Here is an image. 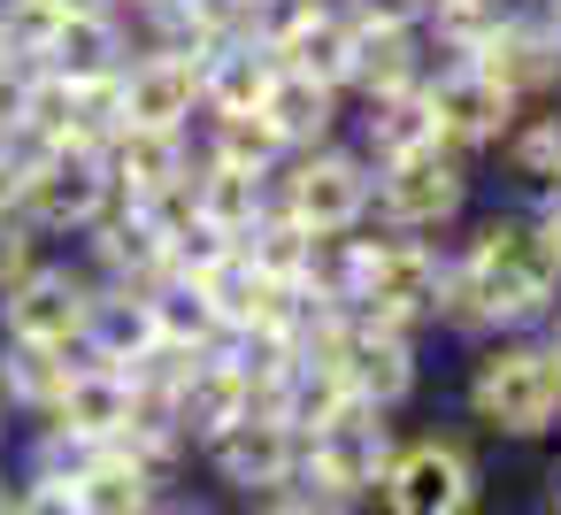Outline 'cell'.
<instances>
[{"label": "cell", "instance_id": "603a6c76", "mask_svg": "<svg viewBox=\"0 0 561 515\" xmlns=\"http://www.w3.org/2000/svg\"><path fill=\"white\" fill-rule=\"evenodd\" d=\"M354 55H362V24L354 16H316L277 62L316 78V85H331V93H354Z\"/></svg>", "mask_w": 561, "mask_h": 515}, {"label": "cell", "instance_id": "d6986e66", "mask_svg": "<svg viewBox=\"0 0 561 515\" xmlns=\"http://www.w3.org/2000/svg\"><path fill=\"white\" fill-rule=\"evenodd\" d=\"M131 24L124 16H62V32L47 39V55H39V70L47 78H62V85H93V78H116L124 62H131Z\"/></svg>", "mask_w": 561, "mask_h": 515}, {"label": "cell", "instance_id": "4fadbf2b", "mask_svg": "<svg viewBox=\"0 0 561 515\" xmlns=\"http://www.w3.org/2000/svg\"><path fill=\"white\" fill-rule=\"evenodd\" d=\"M116 101L131 131H193L201 124V55L178 47H131L116 70Z\"/></svg>", "mask_w": 561, "mask_h": 515}, {"label": "cell", "instance_id": "30bf717a", "mask_svg": "<svg viewBox=\"0 0 561 515\" xmlns=\"http://www.w3.org/2000/svg\"><path fill=\"white\" fill-rule=\"evenodd\" d=\"M24 224L47 239V247H78L108 208H116V185H108V162L101 154H85V147H62V154H47V162H32V178H24Z\"/></svg>", "mask_w": 561, "mask_h": 515}, {"label": "cell", "instance_id": "9a60e30c", "mask_svg": "<svg viewBox=\"0 0 561 515\" xmlns=\"http://www.w3.org/2000/svg\"><path fill=\"white\" fill-rule=\"evenodd\" d=\"M346 139L362 147V162H369V170H385V162H400V154L438 147L431 93L415 85V93H362V101H346Z\"/></svg>", "mask_w": 561, "mask_h": 515}, {"label": "cell", "instance_id": "5bb4252c", "mask_svg": "<svg viewBox=\"0 0 561 515\" xmlns=\"http://www.w3.org/2000/svg\"><path fill=\"white\" fill-rule=\"evenodd\" d=\"M39 423H55L85 446H116L131 431V369H116L101 354H70V377H62V392Z\"/></svg>", "mask_w": 561, "mask_h": 515}, {"label": "cell", "instance_id": "d6a6232c", "mask_svg": "<svg viewBox=\"0 0 561 515\" xmlns=\"http://www.w3.org/2000/svg\"><path fill=\"white\" fill-rule=\"evenodd\" d=\"M55 16H116V0H47Z\"/></svg>", "mask_w": 561, "mask_h": 515}, {"label": "cell", "instance_id": "4dcf8cb0", "mask_svg": "<svg viewBox=\"0 0 561 515\" xmlns=\"http://www.w3.org/2000/svg\"><path fill=\"white\" fill-rule=\"evenodd\" d=\"M24 178H32V170H24V154H16L9 139H0V216H9V208L24 201Z\"/></svg>", "mask_w": 561, "mask_h": 515}, {"label": "cell", "instance_id": "8fae6325", "mask_svg": "<svg viewBox=\"0 0 561 515\" xmlns=\"http://www.w3.org/2000/svg\"><path fill=\"white\" fill-rule=\"evenodd\" d=\"M339 377H346V392H354V400H369V408L400 415V408L423 392V331H400V323H385V316H369V308H354V300H346Z\"/></svg>", "mask_w": 561, "mask_h": 515}, {"label": "cell", "instance_id": "2e32d148", "mask_svg": "<svg viewBox=\"0 0 561 515\" xmlns=\"http://www.w3.org/2000/svg\"><path fill=\"white\" fill-rule=\"evenodd\" d=\"M277 70H285V62H277L262 39L231 32V39L201 47V108H216V116H254L262 93L277 85Z\"/></svg>", "mask_w": 561, "mask_h": 515}, {"label": "cell", "instance_id": "1f68e13d", "mask_svg": "<svg viewBox=\"0 0 561 515\" xmlns=\"http://www.w3.org/2000/svg\"><path fill=\"white\" fill-rule=\"evenodd\" d=\"M147 515H216V500H193L185 484H170V492H162V500H154Z\"/></svg>", "mask_w": 561, "mask_h": 515}, {"label": "cell", "instance_id": "484cf974", "mask_svg": "<svg viewBox=\"0 0 561 515\" xmlns=\"http://www.w3.org/2000/svg\"><path fill=\"white\" fill-rule=\"evenodd\" d=\"M9 515H85V507H78V484H70V477H55V469H24V461H16Z\"/></svg>", "mask_w": 561, "mask_h": 515}, {"label": "cell", "instance_id": "cb8c5ba5", "mask_svg": "<svg viewBox=\"0 0 561 515\" xmlns=\"http://www.w3.org/2000/svg\"><path fill=\"white\" fill-rule=\"evenodd\" d=\"M70 484H78V507H85V515H147V507L162 500V484H154L147 469H131L116 446H101Z\"/></svg>", "mask_w": 561, "mask_h": 515}, {"label": "cell", "instance_id": "836d02e7", "mask_svg": "<svg viewBox=\"0 0 561 515\" xmlns=\"http://www.w3.org/2000/svg\"><path fill=\"white\" fill-rule=\"evenodd\" d=\"M538 346H546V354H553V369H561V300H553V316L538 323Z\"/></svg>", "mask_w": 561, "mask_h": 515}, {"label": "cell", "instance_id": "5b68a950", "mask_svg": "<svg viewBox=\"0 0 561 515\" xmlns=\"http://www.w3.org/2000/svg\"><path fill=\"white\" fill-rule=\"evenodd\" d=\"M369 201H377V170L362 162V147L339 131V139H323V147H300V154H285L277 162V178H270V208H285L293 224H308V231H362L369 224Z\"/></svg>", "mask_w": 561, "mask_h": 515}, {"label": "cell", "instance_id": "d590c367", "mask_svg": "<svg viewBox=\"0 0 561 515\" xmlns=\"http://www.w3.org/2000/svg\"><path fill=\"white\" fill-rule=\"evenodd\" d=\"M553 446H561V431H553ZM553 492H561V461H553Z\"/></svg>", "mask_w": 561, "mask_h": 515}, {"label": "cell", "instance_id": "e0dca14e", "mask_svg": "<svg viewBox=\"0 0 561 515\" xmlns=\"http://www.w3.org/2000/svg\"><path fill=\"white\" fill-rule=\"evenodd\" d=\"M101 162H108V185H116V201H154V193H170L178 178H193V139L185 131H116L108 147H101Z\"/></svg>", "mask_w": 561, "mask_h": 515}, {"label": "cell", "instance_id": "7c38bea8", "mask_svg": "<svg viewBox=\"0 0 561 515\" xmlns=\"http://www.w3.org/2000/svg\"><path fill=\"white\" fill-rule=\"evenodd\" d=\"M431 116H438V147H454V154H469V162H492L500 154V139L515 131V116H523V101L484 70V62H446V70H431Z\"/></svg>", "mask_w": 561, "mask_h": 515}, {"label": "cell", "instance_id": "6da1fadb", "mask_svg": "<svg viewBox=\"0 0 561 515\" xmlns=\"http://www.w3.org/2000/svg\"><path fill=\"white\" fill-rule=\"evenodd\" d=\"M561 300V270L538 247L523 201L507 208H469L461 231L446 239V293H438V331L477 346L492 331H538Z\"/></svg>", "mask_w": 561, "mask_h": 515}, {"label": "cell", "instance_id": "9c48e42d", "mask_svg": "<svg viewBox=\"0 0 561 515\" xmlns=\"http://www.w3.org/2000/svg\"><path fill=\"white\" fill-rule=\"evenodd\" d=\"M193 469L216 484L224 507L270 500V492H285L293 469H300V431H293L285 415H239V423H224V431L193 454Z\"/></svg>", "mask_w": 561, "mask_h": 515}, {"label": "cell", "instance_id": "52a82bcc", "mask_svg": "<svg viewBox=\"0 0 561 515\" xmlns=\"http://www.w3.org/2000/svg\"><path fill=\"white\" fill-rule=\"evenodd\" d=\"M438 293H446V239H408L385 224H362V285L354 308L400 323V331H438Z\"/></svg>", "mask_w": 561, "mask_h": 515}, {"label": "cell", "instance_id": "e575fe53", "mask_svg": "<svg viewBox=\"0 0 561 515\" xmlns=\"http://www.w3.org/2000/svg\"><path fill=\"white\" fill-rule=\"evenodd\" d=\"M0 454H16V415H9V400H0Z\"/></svg>", "mask_w": 561, "mask_h": 515}, {"label": "cell", "instance_id": "7a4b0ae2", "mask_svg": "<svg viewBox=\"0 0 561 515\" xmlns=\"http://www.w3.org/2000/svg\"><path fill=\"white\" fill-rule=\"evenodd\" d=\"M461 431L500 446H546L561 431V369L538 331H492L461 369Z\"/></svg>", "mask_w": 561, "mask_h": 515}, {"label": "cell", "instance_id": "4316f807", "mask_svg": "<svg viewBox=\"0 0 561 515\" xmlns=\"http://www.w3.org/2000/svg\"><path fill=\"white\" fill-rule=\"evenodd\" d=\"M47 254H55V247H47L32 224H24V208H9V216H0V285H16V277H24L32 262H47Z\"/></svg>", "mask_w": 561, "mask_h": 515}, {"label": "cell", "instance_id": "d4e9b609", "mask_svg": "<svg viewBox=\"0 0 561 515\" xmlns=\"http://www.w3.org/2000/svg\"><path fill=\"white\" fill-rule=\"evenodd\" d=\"M316 239H323V231L293 224L285 208H270V216H262V224L239 239V254H247V262H254L270 285H300V277H308V262H316Z\"/></svg>", "mask_w": 561, "mask_h": 515}, {"label": "cell", "instance_id": "8d00e7d4", "mask_svg": "<svg viewBox=\"0 0 561 515\" xmlns=\"http://www.w3.org/2000/svg\"><path fill=\"white\" fill-rule=\"evenodd\" d=\"M538 515H561V507H538Z\"/></svg>", "mask_w": 561, "mask_h": 515}, {"label": "cell", "instance_id": "ba28073f", "mask_svg": "<svg viewBox=\"0 0 561 515\" xmlns=\"http://www.w3.org/2000/svg\"><path fill=\"white\" fill-rule=\"evenodd\" d=\"M93 300H101V277L70 247H55L16 285H0V339H32V346L78 354L85 346V323H93Z\"/></svg>", "mask_w": 561, "mask_h": 515}, {"label": "cell", "instance_id": "83f0119b", "mask_svg": "<svg viewBox=\"0 0 561 515\" xmlns=\"http://www.w3.org/2000/svg\"><path fill=\"white\" fill-rule=\"evenodd\" d=\"M39 62L32 55H0V131H16V116L32 108V93H39Z\"/></svg>", "mask_w": 561, "mask_h": 515}, {"label": "cell", "instance_id": "277c9868", "mask_svg": "<svg viewBox=\"0 0 561 515\" xmlns=\"http://www.w3.org/2000/svg\"><path fill=\"white\" fill-rule=\"evenodd\" d=\"M369 515H484V454L477 431H400Z\"/></svg>", "mask_w": 561, "mask_h": 515}, {"label": "cell", "instance_id": "ffe728a7", "mask_svg": "<svg viewBox=\"0 0 561 515\" xmlns=\"http://www.w3.org/2000/svg\"><path fill=\"white\" fill-rule=\"evenodd\" d=\"M492 162H500V178H507V193H515L523 208L546 201V193H561V108H553V101H546V108H523Z\"/></svg>", "mask_w": 561, "mask_h": 515}, {"label": "cell", "instance_id": "f546056e", "mask_svg": "<svg viewBox=\"0 0 561 515\" xmlns=\"http://www.w3.org/2000/svg\"><path fill=\"white\" fill-rule=\"evenodd\" d=\"M523 216H530V231H538V247H546V254H553V270H561V193H546V201H530Z\"/></svg>", "mask_w": 561, "mask_h": 515}, {"label": "cell", "instance_id": "7402d4cb", "mask_svg": "<svg viewBox=\"0 0 561 515\" xmlns=\"http://www.w3.org/2000/svg\"><path fill=\"white\" fill-rule=\"evenodd\" d=\"M193 193H201V216L231 239H247L262 216H270V178L262 170H224V162H193Z\"/></svg>", "mask_w": 561, "mask_h": 515}, {"label": "cell", "instance_id": "3957f363", "mask_svg": "<svg viewBox=\"0 0 561 515\" xmlns=\"http://www.w3.org/2000/svg\"><path fill=\"white\" fill-rule=\"evenodd\" d=\"M400 446V423L369 400H346L339 415H323L316 431H300V469H293V492H308L323 515H369V492L385 477Z\"/></svg>", "mask_w": 561, "mask_h": 515}, {"label": "cell", "instance_id": "44dd1931", "mask_svg": "<svg viewBox=\"0 0 561 515\" xmlns=\"http://www.w3.org/2000/svg\"><path fill=\"white\" fill-rule=\"evenodd\" d=\"M62 377H70V354L32 346V339H0V400H9L16 431H24V423H39V415L55 408Z\"/></svg>", "mask_w": 561, "mask_h": 515}, {"label": "cell", "instance_id": "ac0fdd59", "mask_svg": "<svg viewBox=\"0 0 561 515\" xmlns=\"http://www.w3.org/2000/svg\"><path fill=\"white\" fill-rule=\"evenodd\" d=\"M254 116L277 131L285 154H300V147H323V139L346 131V93H331V85H316V78H300V70H277V85L262 93Z\"/></svg>", "mask_w": 561, "mask_h": 515}, {"label": "cell", "instance_id": "8992f818", "mask_svg": "<svg viewBox=\"0 0 561 515\" xmlns=\"http://www.w3.org/2000/svg\"><path fill=\"white\" fill-rule=\"evenodd\" d=\"M469 208H477V162L454 147H423V154H400L377 170L369 224L408 231V239H454Z\"/></svg>", "mask_w": 561, "mask_h": 515}, {"label": "cell", "instance_id": "f1b7e54d", "mask_svg": "<svg viewBox=\"0 0 561 515\" xmlns=\"http://www.w3.org/2000/svg\"><path fill=\"white\" fill-rule=\"evenodd\" d=\"M346 16H354V24H423L431 0H354Z\"/></svg>", "mask_w": 561, "mask_h": 515}]
</instances>
